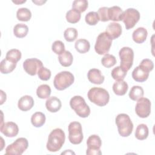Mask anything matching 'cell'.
I'll return each mask as SVG.
<instances>
[{
  "mask_svg": "<svg viewBox=\"0 0 155 155\" xmlns=\"http://www.w3.org/2000/svg\"><path fill=\"white\" fill-rule=\"evenodd\" d=\"M45 116L41 112L35 113L31 117V122L35 127H42L45 122Z\"/></svg>",
  "mask_w": 155,
  "mask_h": 155,
  "instance_id": "obj_26",
  "label": "cell"
},
{
  "mask_svg": "<svg viewBox=\"0 0 155 155\" xmlns=\"http://www.w3.org/2000/svg\"><path fill=\"white\" fill-rule=\"evenodd\" d=\"M87 145L88 148L87 150L86 154L88 155H101L102 152L100 150V148L102 145V140L100 137L96 134H93L90 136L87 140Z\"/></svg>",
  "mask_w": 155,
  "mask_h": 155,
  "instance_id": "obj_11",
  "label": "cell"
},
{
  "mask_svg": "<svg viewBox=\"0 0 155 155\" xmlns=\"http://www.w3.org/2000/svg\"><path fill=\"white\" fill-rule=\"evenodd\" d=\"M65 140V135L61 128H56L50 133L47 143V149L51 152L59 151L64 145Z\"/></svg>",
  "mask_w": 155,
  "mask_h": 155,
  "instance_id": "obj_1",
  "label": "cell"
},
{
  "mask_svg": "<svg viewBox=\"0 0 155 155\" xmlns=\"http://www.w3.org/2000/svg\"><path fill=\"white\" fill-rule=\"evenodd\" d=\"M118 132L122 137L129 136L133 131V124L129 116L125 113L119 114L115 119Z\"/></svg>",
  "mask_w": 155,
  "mask_h": 155,
  "instance_id": "obj_3",
  "label": "cell"
},
{
  "mask_svg": "<svg viewBox=\"0 0 155 155\" xmlns=\"http://www.w3.org/2000/svg\"><path fill=\"white\" fill-rule=\"evenodd\" d=\"M81 13L73 8L68 11L66 13L67 21L71 24H75L79 22L81 19Z\"/></svg>",
  "mask_w": 155,
  "mask_h": 155,
  "instance_id": "obj_32",
  "label": "cell"
},
{
  "mask_svg": "<svg viewBox=\"0 0 155 155\" xmlns=\"http://www.w3.org/2000/svg\"><path fill=\"white\" fill-rule=\"evenodd\" d=\"M28 28L24 24H17L13 28V33L17 38H24L28 33Z\"/></svg>",
  "mask_w": 155,
  "mask_h": 155,
  "instance_id": "obj_28",
  "label": "cell"
},
{
  "mask_svg": "<svg viewBox=\"0 0 155 155\" xmlns=\"http://www.w3.org/2000/svg\"><path fill=\"white\" fill-rule=\"evenodd\" d=\"M84 136L82 125L79 122H72L68 125V139L70 142L74 145L82 142Z\"/></svg>",
  "mask_w": 155,
  "mask_h": 155,
  "instance_id": "obj_9",
  "label": "cell"
},
{
  "mask_svg": "<svg viewBox=\"0 0 155 155\" xmlns=\"http://www.w3.org/2000/svg\"><path fill=\"white\" fill-rule=\"evenodd\" d=\"M51 91V88L49 85L42 84L38 87L36 90V94L39 98L47 99L50 97Z\"/></svg>",
  "mask_w": 155,
  "mask_h": 155,
  "instance_id": "obj_29",
  "label": "cell"
},
{
  "mask_svg": "<svg viewBox=\"0 0 155 155\" xmlns=\"http://www.w3.org/2000/svg\"><path fill=\"white\" fill-rule=\"evenodd\" d=\"M43 66L42 62L36 58L27 59L23 62V68L27 73L31 76H35L39 69Z\"/></svg>",
  "mask_w": 155,
  "mask_h": 155,
  "instance_id": "obj_13",
  "label": "cell"
},
{
  "mask_svg": "<svg viewBox=\"0 0 155 155\" xmlns=\"http://www.w3.org/2000/svg\"><path fill=\"white\" fill-rule=\"evenodd\" d=\"M51 49L56 54H61L65 51L64 44L61 41H56L53 43Z\"/></svg>",
  "mask_w": 155,
  "mask_h": 155,
  "instance_id": "obj_40",
  "label": "cell"
},
{
  "mask_svg": "<svg viewBox=\"0 0 155 155\" xmlns=\"http://www.w3.org/2000/svg\"><path fill=\"white\" fill-rule=\"evenodd\" d=\"M28 142L27 139L19 137L13 143L10 144L5 149L6 154L21 155L28 148Z\"/></svg>",
  "mask_w": 155,
  "mask_h": 155,
  "instance_id": "obj_10",
  "label": "cell"
},
{
  "mask_svg": "<svg viewBox=\"0 0 155 155\" xmlns=\"http://www.w3.org/2000/svg\"><path fill=\"white\" fill-rule=\"evenodd\" d=\"M37 74L39 78L42 81H48L51 75L50 70L43 66L39 69Z\"/></svg>",
  "mask_w": 155,
  "mask_h": 155,
  "instance_id": "obj_39",
  "label": "cell"
},
{
  "mask_svg": "<svg viewBox=\"0 0 155 155\" xmlns=\"http://www.w3.org/2000/svg\"><path fill=\"white\" fill-rule=\"evenodd\" d=\"M112 39L106 32L101 33L97 37L94 50L99 54H106L110 51Z\"/></svg>",
  "mask_w": 155,
  "mask_h": 155,
  "instance_id": "obj_6",
  "label": "cell"
},
{
  "mask_svg": "<svg viewBox=\"0 0 155 155\" xmlns=\"http://www.w3.org/2000/svg\"><path fill=\"white\" fill-rule=\"evenodd\" d=\"M45 107L48 111L51 113H56L61 109L62 104L59 99L55 96H51L48 97L46 101Z\"/></svg>",
  "mask_w": 155,
  "mask_h": 155,
  "instance_id": "obj_18",
  "label": "cell"
},
{
  "mask_svg": "<svg viewBox=\"0 0 155 155\" xmlns=\"http://www.w3.org/2000/svg\"><path fill=\"white\" fill-rule=\"evenodd\" d=\"M144 94L143 89L142 87L137 85L133 86L129 93V97L133 101H137L140 98L142 97Z\"/></svg>",
  "mask_w": 155,
  "mask_h": 155,
  "instance_id": "obj_30",
  "label": "cell"
},
{
  "mask_svg": "<svg viewBox=\"0 0 155 155\" xmlns=\"http://www.w3.org/2000/svg\"><path fill=\"white\" fill-rule=\"evenodd\" d=\"M147 35L148 32L147 29L143 27H139L133 31L132 38L136 43L141 44L146 40Z\"/></svg>",
  "mask_w": 155,
  "mask_h": 155,
  "instance_id": "obj_20",
  "label": "cell"
},
{
  "mask_svg": "<svg viewBox=\"0 0 155 155\" xmlns=\"http://www.w3.org/2000/svg\"><path fill=\"white\" fill-rule=\"evenodd\" d=\"M71 108L81 117H87L90 114V108L81 96H74L70 101Z\"/></svg>",
  "mask_w": 155,
  "mask_h": 155,
  "instance_id": "obj_4",
  "label": "cell"
},
{
  "mask_svg": "<svg viewBox=\"0 0 155 155\" xmlns=\"http://www.w3.org/2000/svg\"><path fill=\"white\" fill-rule=\"evenodd\" d=\"M123 12L120 7L119 6H113L108 8V16L109 21L111 20L113 21H120L121 15Z\"/></svg>",
  "mask_w": 155,
  "mask_h": 155,
  "instance_id": "obj_22",
  "label": "cell"
},
{
  "mask_svg": "<svg viewBox=\"0 0 155 155\" xmlns=\"http://www.w3.org/2000/svg\"><path fill=\"white\" fill-rule=\"evenodd\" d=\"M16 63L7 59H4L0 64V71L2 74H8L13 71L16 68Z\"/></svg>",
  "mask_w": 155,
  "mask_h": 155,
  "instance_id": "obj_24",
  "label": "cell"
},
{
  "mask_svg": "<svg viewBox=\"0 0 155 155\" xmlns=\"http://www.w3.org/2000/svg\"><path fill=\"white\" fill-rule=\"evenodd\" d=\"M78 33L75 28H68L64 33V36L65 39L68 42L74 41L78 37Z\"/></svg>",
  "mask_w": 155,
  "mask_h": 155,
  "instance_id": "obj_35",
  "label": "cell"
},
{
  "mask_svg": "<svg viewBox=\"0 0 155 155\" xmlns=\"http://www.w3.org/2000/svg\"><path fill=\"white\" fill-rule=\"evenodd\" d=\"M139 19L140 13L139 11L133 8H129L123 12L120 18V20L125 24L127 30L133 28Z\"/></svg>",
  "mask_w": 155,
  "mask_h": 155,
  "instance_id": "obj_7",
  "label": "cell"
},
{
  "mask_svg": "<svg viewBox=\"0 0 155 155\" xmlns=\"http://www.w3.org/2000/svg\"><path fill=\"white\" fill-rule=\"evenodd\" d=\"M101 63L105 67L110 68L116 64V59L113 55L107 53L102 58Z\"/></svg>",
  "mask_w": 155,
  "mask_h": 155,
  "instance_id": "obj_38",
  "label": "cell"
},
{
  "mask_svg": "<svg viewBox=\"0 0 155 155\" xmlns=\"http://www.w3.org/2000/svg\"><path fill=\"white\" fill-rule=\"evenodd\" d=\"M87 78L90 82L97 85L102 84L105 79L101 70L97 68L90 69L88 72Z\"/></svg>",
  "mask_w": 155,
  "mask_h": 155,
  "instance_id": "obj_15",
  "label": "cell"
},
{
  "mask_svg": "<svg viewBox=\"0 0 155 155\" xmlns=\"http://www.w3.org/2000/svg\"><path fill=\"white\" fill-rule=\"evenodd\" d=\"M74 81L73 74L68 71L58 73L54 77L53 84L56 89L64 90L73 84Z\"/></svg>",
  "mask_w": 155,
  "mask_h": 155,
  "instance_id": "obj_5",
  "label": "cell"
},
{
  "mask_svg": "<svg viewBox=\"0 0 155 155\" xmlns=\"http://www.w3.org/2000/svg\"><path fill=\"white\" fill-rule=\"evenodd\" d=\"M122 27L119 23L111 22L107 25L105 32L113 40L119 37L122 34Z\"/></svg>",
  "mask_w": 155,
  "mask_h": 155,
  "instance_id": "obj_16",
  "label": "cell"
},
{
  "mask_svg": "<svg viewBox=\"0 0 155 155\" xmlns=\"http://www.w3.org/2000/svg\"><path fill=\"white\" fill-rule=\"evenodd\" d=\"M74 47L79 53H85L89 51L90 48V44L87 39H79L76 41Z\"/></svg>",
  "mask_w": 155,
  "mask_h": 155,
  "instance_id": "obj_25",
  "label": "cell"
},
{
  "mask_svg": "<svg viewBox=\"0 0 155 155\" xmlns=\"http://www.w3.org/2000/svg\"><path fill=\"white\" fill-rule=\"evenodd\" d=\"M34 105V100L31 96L25 95L21 97L18 101V108L23 111L30 110Z\"/></svg>",
  "mask_w": 155,
  "mask_h": 155,
  "instance_id": "obj_17",
  "label": "cell"
},
{
  "mask_svg": "<svg viewBox=\"0 0 155 155\" xmlns=\"http://www.w3.org/2000/svg\"><path fill=\"white\" fill-rule=\"evenodd\" d=\"M148 136V128L144 124H139L135 131V137L139 140H144L147 138Z\"/></svg>",
  "mask_w": 155,
  "mask_h": 155,
  "instance_id": "obj_27",
  "label": "cell"
},
{
  "mask_svg": "<svg viewBox=\"0 0 155 155\" xmlns=\"http://www.w3.org/2000/svg\"><path fill=\"white\" fill-rule=\"evenodd\" d=\"M139 66L144 70L150 73V71L153 70L154 68V64L151 60L149 59H144L141 61Z\"/></svg>",
  "mask_w": 155,
  "mask_h": 155,
  "instance_id": "obj_41",
  "label": "cell"
},
{
  "mask_svg": "<svg viewBox=\"0 0 155 155\" xmlns=\"http://www.w3.org/2000/svg\"><path fill=\"white\" fill-rule=\"evenodd\" d=\"M149 76V72L144 70L139 66L136 67L132 72V78L136 82H143L145 81Z\"/></svg>",
  "mask_w": 155,
  "mask_h": 155,
  "instance_id": "obj_19",
  "label": "cell"
},
{
  "mask_svg": "<svg viewBox=\"0 0 155 155\" xmlns=\"http://www.w3.org/2000/svg\"><path fill=\"white\" fill-rule=\"evenodd\" d=\"M21 52L18 49H12L8 50L5 56V59L17 63L21 58Z\"/></svg>",
  "mask_w": 155,
  "mask_h": 155,
  "instance_id": "obj_33",
  "label": "cell"
},
{
  "mask_svg": "<svg viewBox=\"0 0 155 155\" xmlns=\"http://www.w3.org/2000/svg\"><path fill=\"white\" fill-rule=\"evenodd\" d=\"M127 71H124L120 66H117L114 68L111 73L112 78L118 81H123L127 75Z\"/></svg>",
  "mask_w": 155,
  "mask_h": 155,
  "instance_id": "obj_34",
  "label": "cell"
},
{
  "mask_svg": "<svg viewBox=\"0 0 155 155\" xmlns=\"http://www.w3.org/2000/svg\"><path fill=\"white\" fill-rule=\"evenodd\" d=\"M1 132L6 137H13L18 134L19 128L16 124L13 122H8L1 125Z\"/></svg>",
  "mask_w": 155,
  "mask_h": 155,
  "instance_id": "obj_14",
  "label": "cell"
},
{
  "mask_svg": "<svg viewBox=\"0 0 155 155\" xmlns=\"http://www.w3.org/2000/svg\"><path fill=\"white\" fill-rule=\"evenodd\" d=\"M88 1L87 0H75L73 2L72 8L77 10L79 13L84 12L88 7Z\"/></svg>",
  "mask_w": 155,
  "mask_h": 155,
  "instance_id": "obj_36",
  "label": "cell"
},
{
  "mask_svg": "<svg viewBox=\"0 0 155 155\" xmlns=\"http://www.w3.org/2000/svg\"><path fill=\"white\" fill-rule=\"evenodd\" d=\"M58 60L61 65L67 67L70 66L72 64L73 57L72 54L69 51L65 50L62 54H59Z\"/></svg>",
  "mask_w": 155,
  "mask_h": 155,
  "instance_id": "obj_23",
  "label": "cell"
},
{
  "mask_svg": "<svg viewBox=\"0 0 155 155\" xmlns=\"http://www.w3.org/2000/svg\"><path fill=\"white\" fill-rule=\"evenodd\" d=\"M88 98L96 105L103 107L106 105L110 99L108 92L104 88L100 87H93L88 92Z\"/></svg>",
  "mask_w": 155,
  "mask_h": 155,
  "instance_id": "obj_2",
  "label": "cell"
},
{
  "mask_svg": "<svg viewBox=\"0 0 155 155\" xmlns=\"http://www.w3.org/2000/svg\"><path fill=\"white\" fill-rule=\"evenodd\" d=\"M85 22L90 25H94L100 21L99 15L96 12H90L85 17Z\"/></svg>",
  "mask_w": 155,
  "mask_h": 155,
  "instance_id": "obj_37",
  "label": "cell"
},
{
  "mask_svg": "<svg viewBox=\"0 0 155 155\" xmlns=\"http://www.w3.org/2000/svg\"><path fill=\"white\" fill-rule=\"evenodd\" d=\"M136 114L141 118L147 117L151 113V102L146 97H141L137 100L135 107Z\"/></svg>",
  "mask_w": 155,
  "mask_h": 155,
  "instance_id": "obj_12",
  "label": "cell"
},
{
  "mask_svg": "<svg viewBox=\"0 0 155 155\" xmlns=\"http://www.w3.org/2000/svg\"><path fill=\"white\" fill-rule=\"evenodd\" d=\"M108 9L107 7H102L99 8L97 11V14L99 17V19L102 22H107L109 21L108 16Z\"/></svg>",
  "mask_w": 155,
  "mask_h": 155,
  "instance_id": "obj_42",
  "label": "cell"
},
{
  "mask_svg": "<svg viewBox=\"0 0 155 155\" xmlns=\"http://www.w3.org/2000/svg\"><path fill=\"white\" fill-rule=\"evenodd\" d=\"M128 88V85L125 81H116L113 85V90L114 93L118 96L124 95Z\"/></svg>",
  "mask_w": 155,
  "mask_h": 155,
  "instance_id": "obj_21",
  "label": "cell"
},
{
  "mask_svg": "<svg viewBox=\"0 0 155 155\" xmlns=\"http://www.w3.org/2000/svg\"><path fill=\"white\" fill-rule=\"evenodd\" d=\"M16 17L19 21L27 22L30 19L31 13L30 10L27 8H20L16 12Z\"/></svg>",
  "mask_w": 155,
  "mask_h": 155,
  "instance_id": "obj_31",
  "label": "cell"
},
{
  "mask_svg": "<svg viewBox=\"0 0 155 155\" xmlns=\"http://www.w3.org/2000/svg\"><path fill=\"white\" fill-rule=\"evenodd\" d=\"M120 59V67L125 71H128L133 65L134 59V51L128 47L122 48L119 52Z\"/></svg>",
  "mask_w": 155,
  "mask_h": 155,
  "instance_id": "obj_8",
  "label": "cell"
}]
</instances>
